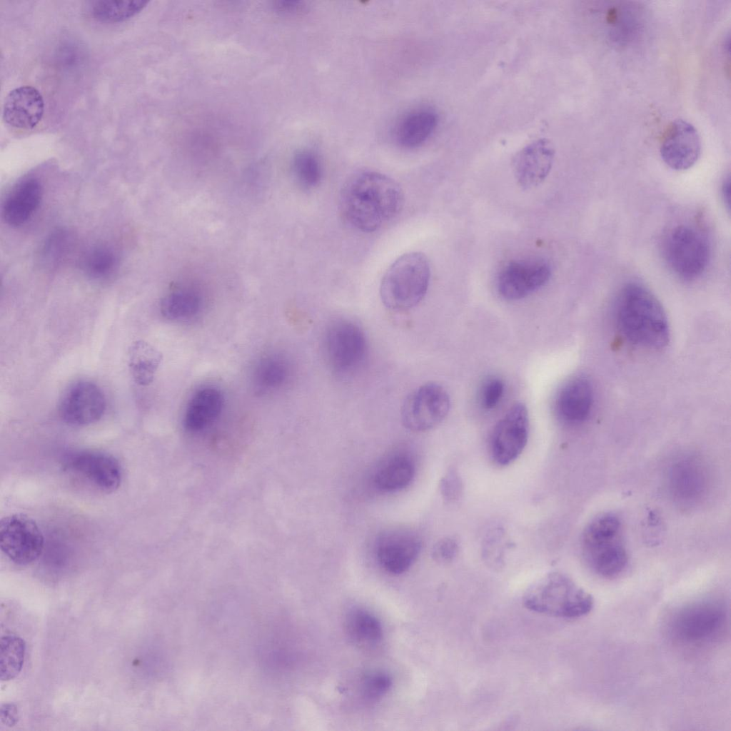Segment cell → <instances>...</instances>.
I'll return each mask as SVG.
<instances>
[{"label": "cell", "instance_id": "obj_1", "mask_svg": "<svg viewBox=\"0 0 731 731\" xmlns=\"http://www.w3.org/2000/svg\"><path fill=\"white\" fill-rule=\"evenodd\" d=\"M404 195L391 178L373 171L351 175L339 196V209L345 221L363 232H373L393 219L400 211Z\"/></svg>", "mask_w": 731, "mask_h": 731}, {"label": "cell", "instance_id": "obj_2", "mask_svg": "<svg viewBox=\"0 0 731 731\" xmlns=\"http://www.w3.org/2000/svg\"><path fill=\"white\" fill-rule=\"evenodd\" d=\"M614 316L620 332L635 345L657 349L669 342L665 312L655 295L642 284L631 282L620 289Z\"/></svg>", "mask_w": 731, "mask_h": 731}, {"label": "cell", "instance_id": "obj_3", "mask_svg": "<svg viewBox=\"0 0 731 731\" xmlns=\"http://www.w3.org/2000/svg\"><path fill=\"white\" fill-rule=\"evenodd\" d=\"M430 278L427 257L409 252L398 257L385 271L380 286L383 304L395 311L417 306L425 296Z\"/></svg>", "mask_w": 731, "mask_h": 731}, {"label": "cell", "instance_id": "obj_4", "mask_svg": "<svg viewBox=\"0 0 731 731\" xmlns=\"http://www.w3.org/2000/svg\"><path fill=\"white\" fill-rule=\"evenodd\" d=\"M581 545L586 561L600 576L615 578L626 568L622 525L615 515L608 513L595 517L584 530Z\"/></svg>", "mask_w": 731, "mask_h": 731}, {"label": "cell", "instance_id": "obj_5", "mask_svg": "<svg viewBox=\"0 0 731 731\" xmlns=\"http://www.w3.org/2000/svg\"><path fill=\"white\" fill-rule=\"evenodd\" d=\"M525 606L534 612L562 618H578L594 605L593 596L566 575L555 573L535 584L523 597Z\"/></svg>", "mask_w": 731, "mask_h": 731}, {"label": "cell", "instance_id": "obj_6", "mask_svg": "<svg viewBox=\"0 0 731 731\" xmlns=\"http://www.w3.org/2000/svg\"><path fill=\"white\" fill-rule=\"evenodd\" d=\"M728 616L725 605L716 600H699L683 605L670 623L677 640L689 645L712 643L725 632Z\"/></svg>", "mask_w": 731, "mask_h": 731}, {"label": "cell", "instance_id": "obj_7", "mask_svg": "<svg viewBox=\"0 0 731 731\" xmlns=\"http://www.w3.org/2000/svg\"><path fill=\"white\" fill-rule=\"evenodd\" d=\"M665 259L678 277L692 281L708 266L710 248L707 238L695 227L680 224L667 235L663 244Z\"/></svg>", "mask_w": 731, "mask_h": 731}, {"label": "cell", "instance_id": "obj_8", "mask_svg": "<svg viewBox=\"0 0 731 731\" xmlns=\"http://www.w3.org/2000/svg\"><path fill=\"white\" fill-rule=\"evenodd\" d=\"M323 344L329 367L340 376L356 372L368 353L365 333L358 324L347 319L336 320L328 326Z\"/></svg>", "mask_w": 731, "mask_h": 731}, {"label": "cell", "instance_id": "obj_9", "mask_svg": "<svg viewBox=\"0 0 731 731\" xmlns=\"http://www.w3.org/2000/svg\"><path fill=\"white\" fill-rule=\"evenodd\" d=\"M450 407L446 390L436 383H427L411 392L404 400L402 423L410 431H426L444 420Z\"/></svg>", "mask_w": 731, "mask_h": 731}, {"label": "cell", "instance_id": "obj_10", "mask_svg": "<svg viewBox=\"0 0 731 731\" xmlns=\"http://www.w3.org/2000/svg\"><path fill=\"white\" fill-rule=\"evenodd\" d=\"M44 545L43 533L29 516L15 513L1 519V550L11 561L17 565H29L41 556Z\"/></svg>", "mask_w": 731, "mask_h": 731}, {"label": "cell", "instance_id": "obj_11", "mask_svg": "<svg viewBox=\"0 0 731 731\" xmlns=\"http://www.w3.org/2000/svg\"><path fill=\"white\" fill-rule=\"evenodd\" d=\"M528 437L526 406L518 403L495 425L490 438V453L500 465L513 462L525 448Z\"/></svg>", "mask_w": 731, "mask_h": 731}, {"label": "cell", "instance_id": "obj_12", "mask_svg": "<svg viewBox=\"0 0 731 731\" xmlns=\"http://www.w3.org/2000/svg\"><path fill=\"white\" fill-rule=\"evenodd\" d=\"M64 465L66 470L101 492L115 491L122 480L119 462L108 453L93 450L75 452L66 456Z\"/></svg>", "mask_w": 731, "mask_h": 731}, {"label": "cell", "instance_id": "obj_13", "mask_svg": "<svg viewBox=\"0 0 731 731\" xmlns=\"http://www.w3.org/2000/svg\"><path fill=\"white\" fill-rule=\"evenodd\" d=\"M551 275L549 264L540 259L509 262L498 277V290L505 299H522L543 287Z\"/></svg>", "mask_w": 731, "mask_h": 731}, {"label": "cell", "instance_id": "obj_14", "mask_svg": "<svg viewBox=\"0 0 731 731\" xmlns=\"http://www.w3.org/2000/svg\"><path fill=\"white\" fill-rule=\"evenodd\" d=\"M106 408L102 390L94 383L80 380L66 391L59 405V413L66 423L81 426L99 420Z\"/></svg>", "mask_w": 731, "mask_h": 731}, {"label": "cell", "instance_id": "obj_15", "mask_svg": "<svg viewBox=\"0 0 731 731\" xmlns=\"http://www.w3.org/2000/svg\"><path fill=\"white\" fill-rule=\"evenodd\" d=\"M706 468L697 457L686 455L676 459L668 471V487L680 505L697 504L707 488Z\"/></svg>", "mask_w": 731, "mask_h": 731}, {"label": "cell", "instance_id": "obj_16", "mask_svg": "<svg viewBox=\"0 0 731 731\" xmlns=\"http://www.w3.org/2000/svg\"><path fill=\"white\" fill-rule=\"evenodd\" d=\"M660 152L663 161L671 168L685 171L691 168L701 152L697 131L685 120L674 121L664 134Z\"/></svg>", "mask_w": 731, "mask_h": 731}, {"label": "cell", "instance_id": "obj_17", "mask_svg": "<svg viewBox=\"0 0 731 731\" xmlns=\"http://www.w3.org/2000/svg\"><path fill=\"white\" fill-rule=\"evenodd\" d=\"M421 548L419 538L408 531H390L380 535L375 545L380 565L388 573L399 575L415 561Z\"/></svg>", "mask_w": 731, "mask_h": 731}, {"label": "cell", "instance_id": "obj_18", "mask_svg": "<svg viewBox=\"0 0 731 731\" xmlns=\"http://www.w3.org/2000/svg\"><path fill=\"white\" fill-rule=\"evenodd\" d=\"M555 156L553 143L546 138L533 141L522 148L513 160L518 184L530 188L540 184L549 174Z\"/></svg>", "mask_w": 731, "mask_h": 731}, {"label": "cell", "instance_id": "obj_19", "mask_svg": "<svg viewBox=\"0 0 731 731\" xmlns=\"http://www.w3.org/2000/svg\"><path fill=\"white\" fill-rule=\"evenodd\" d=\"M44 111L41 93L33 86H22L11 90L6 96L2 116L13 127L31 129L39 123Z\"/></svg>", "mask_w": 731, "mask_h": 731}, {"label": "cell", "instance_id": "obj_20", "mask_svg": "<svg viewBox=\"0 0 731 731\" xmlns=\"http://www.w3.org/2000/svg\"><path fill=\"white\" fill-rule=\"evenodd\" d=\"M593 403L590 381L583 376L570 380L561 389L556 407L559 415L566 422L578 423L590 415Z\"/></svg>", "mask_w": 731, "mask_h": 731}, {"label": "cell", "instance_id": "obj_21", "mask_svg": "<svg viewBox=\"0 0 731 731\" xmlns=\"http://www.w3.org/2000/svg\"><path fill=\"white\" fill-rule=\"evenodd\" d=\"M41 197L42 188L37 179L23 180L14 187L4 203V219L12 226L24 224L38 208Z\"/></svg>", "mask_w": 731, "mask_h": 731}, {"label": "cell", "instance_id": "obj_22", "mask_svg": "<svg viewBox=\"0 0 731 731\" xmlns=\"http://www.w3.org/2000/svg\"><path fill=\"white\" fill-rule=\"evenodd\" d=\"M438 124L436 113L429 108H418L405 114L397 123L396 142L407 148H416L432 135Z\"/></svg>", "mask_w": 731, "mask_h": 731}, {"label": "cell", "instance_id": "obj_23", "mask_svg": "<svg viewBox=\"0 0 731 731\" xmlns=\"http://www.w3.org/2000/svg\"><path fill=\"white\" fill-rule=\"evenodd\" d=\"M223 398L214 388H206L196 392L189 401L183 419L187 430L201 431L209 426L220 415Z\"/></svg>", "mask_w": 731, "mask_h": 731}, {"label": "cell", "instance_id": "obj_24", "mask_svg": "<svg viewBox=\"0 0 731 731\" xmlns=\"http://www.w3.org/2000/svg\"><path fill=\"white\" fill-rule=\"evenodd\" d=\"M415 475V465L405 454L390 456L378 466L373 476L375 486L383 492H394L405 488Z\"/></svg>", "mask_w": 731, "mask_h": 731}, {"label": "cell", "instance_id": "obj_25", "mask_svg": "<svg viewBox=\"0 0 731 731\" xmlns=\"http://www.w3.org/2000/svg\"><path fill=\"white\" fill-rule=\"evenodd\" d=\"M162 353L143 340L133 342L128 350V366L131 376L139 385H150L162 361Z\"/></svg>", "mask_w": 731, "mask_h": 731}, {"label": "cell", "instance_id": "obj_26", "mask_svg": "<svg viewBox=\"0 0 731 731\" xmlns=\"http://www.w3.org/2000/svg\"><path fill=\"white\" fill-rule=\"evenodd\" d=\"M346 629L350 638L356 644L364 647L376 645L383 637L380 621L363 610H355L348 615Z\"/></svg>", "mask_w": 731, "mask_h": 731}, {"label": "cell", "instance_id": "obj_27", "mask_svg": "<svg viewBox=\"0 0 731 731\" xmlns=\"http://www.w3.org/2000/svg\"><path fill=\"white\" fill-rule=\"evenodd\" d=\"M143 0H99L91 2V13L104 22L125 21L140 12L148 4Z\"/></svg>", "mask_w": 731, "mask_h": 731}, {"label": "cell", "instance_id": "obj_28", "mask_svg": "<svg viewBox=\"0 0 731 731\" xmlns=\"http://www.w3.org/2000/svg\"><path fill=\"white\" fill-rule=\"evenodd\" d=\"M26 652L24 640L16 635L2 636L0 640V679L9 681L21 672Z\"/></svg>", "mask_w": 731, "mask_h": 731}, {"label": "cell", "instance_id": "obj_29", "mask_svg": "<svg viewBox=\"0 0 731 731\" xmlns=\"http://www.w3.org/2000/svg\"><path fill=\"white\" fill-rule=\"evenodd\" d=\"M200 306L201 299L195 292L181 290L163 297L160 303V311L167 319L179 320L195 315Z\"/></svg>", "mask_w": 731, "mask_h": 731}, {"label": "cell", "instance_id": "obj_30", "mask_svg": "<svg viewBox=\"0 0 731 731\" xmlns=\"http://www.w3.org/2000/svg\"><path fill=\"white\" fill-rule=\"evenodd\" d=\"M292 164L295 177L301 186L310 189L319 184L323 168L316 152L309 149L298 151L293 156Z\"/></svg>", "mask_w": 731, "mask_h": 731}, {"label": "cell", "instance_id": "obj_31", "mask_svg": "<svg viewBox=\"0 0 731 731\" xmlns=\"http://www.w3.org/2000/svg\"><path fill=\"white\" fill-rule=\"evenodd\" d=\"M288 375V368L283 359L268 357L257 365L254 373L256 386L262 390H270L281 386Z\"/></svg>", "mask_w": 731, "mask_h": 731}, {"label": "cell", "instance_id": "obj_32", "mask_svg": "<svg viewBox=\"0 0 731 731\" xmlns=\"http://www.w3.org/2000/svg\"><path fill=\"white\" fill-rule=\"evenodd\" d=\"M116 265V256L109 248L98 246L86 254L83 266L91 276L101 278L109 275Z\"/></svg>", "mask_w": 731, "mask_h": 731}, {"label": "cell", "instance_id": "obj_33", "mask_svg": "<svg viewBox=\"0 0 731 731\" xmlns=\"http://www.w3.org/2000/svg\"><path fill=\"white\" fill-rule=\"evenodd\" d=\"M71 243L69 234L64 231H57L51 235L44 243L40 258L47 266H54L65 257Z\"/></svg>", "mask_w": 731, "mask_h": 731}, {"label": "cell", "instance_id": "obj_34", "mask_svg": "<svg viewBox=\"0 0 731 731\" xmlns=\"http://www.w3.org/2000/svg\"><path fill=\"white\" fill-rule=\"evenodd\" d=\"M392 686V679L384 672L375 671L366 675L361 684L363 697L368 701H376L384 696Z\"/></svg>", "mask_w": 731, "mask_h": 731}, {"label": "cell", "instance_id": "obj_35", "mask_svg": "<svg viewBox=\"0 0 731 731\" xmlns=\"http://www.w3.org/2000/svg\"><path fill=\"white\" fill-rule=\"evenodd\" d=\"M504 393V383L498 378H491L483 384L480 393L482 406L487 410L494 408L500 401Z\"/></svg>", "mask_w": 731, "mask_h": 731}, {"label": "cell", "instance_id": "obj_36", "mask_svg": "<svg viewBox=\"0 0 731 731\" xmlns=\"http://www.w3.org/2000/svg\"><path fill=\"white\" fill-rule=\"evenodd\" d=\"M458 553L457 542L450 538H445L438 541L433 546L432 556L440 563L451 562Z\"/></svg>", "mask_w": 731, "mask_h": 731}, {"label": "cell", "instance_id": "obj_37", "mask_svg": "<svg viewBox=\"0 0 731 731\" xmlns=\"http://www.w3.org/2000/svg\"><path fill=\"white\" fill-rule=\"evenodd\" d=\"M441 492L447 500H455L459 498L462 493V483L455 471H449L443 478L441 483Z\"/></svg>", "mask_w": 731, "mask_h": 731}, {"label": "cell", "instance_id": "obj_38", "mask_svg": "<svg viewBox=\"0 0 731 731\" xmlns=\"http://www.w3.org/2000/svg\"><path fill=\"white\" fill-rule=\"evenodd\" d=\"M19 719V710L14 704L6 703L1 706L0 720L3 724L12 727L18 722Z\"/></svg>", "mask_w": 731, "mask_h": 731}, {"label": "cell", "instance_id": "obj_39", "mask_svg": "<svg viewBox=\"0 0 731 731\" xmlns=\"http://www.w3.org/2000/svg\"><path fill=\"white\" fill-rule=\"evenodd\" d=\"M274 7L280 12L296 14L302 11L305 6L303 2L298 1H278L275 2Z\"/></svg>", "mask_w": 731, "mask_h": 731}, {"label": "cell", "instance_id": "obj_40", "mask_svg": "<svg viewBox=\"0 0 731 731\" xmlns=\"http://www.w3.org/2000/svg\"><path fill=\"white\" fill-rule=\"evenodd\" d=\"M721 194L722 200L725 204V206L730 210V177L726 178L722 184Z\"/></svg>", "mask_w": 731, "mask_h": 731}]
</instances>
